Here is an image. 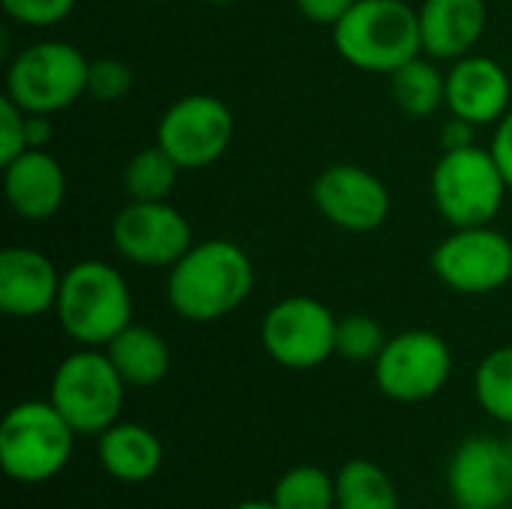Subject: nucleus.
I'll list each match as a JSON object with an SVG mask.
<instances>
[{"label": "nucleus", "mask_w": 512, "mask_h": 509, "mask_svg": "<svg viewBox=\"0 0 512 509\" xmlns=\"http://www.w3.org/2000/svg\"><path fill=\"white\" fill-rule=\"evenodd\" d=\"M447 489L459 507H507L512 501L510 444L495 435L465 438L450 456Z\"/></svg>", "instance_id": "4468645a"}, {"label": "nucleus", "mask_w": 512, "mask_h": 509, "mask_svg": "<svg viewBox=\"0 0 512 509\" xmlns=\"http://www.w3.org/2000/svg\"><path fill=\"white\" fill-rule=\"evenodd\" d=\"M96 459L111 480L123 486H141L162 471L165 447L153 429L117 420L102 435H96Z\"/></svg>", "instance_id": "6ab92c4d"}, {"label": "nucleus", "mask_w": 512, "mask_h": 509, "mask_svg": "<svg viewBox=\"0 0 512 509\" xmlns=\"http://www.w3.org/2000/svg\"><path fill=\"white\" fill-rule=\"evenodd\" d=\"M507 444H510V450H512V426H510V438H507Z\"/></svg>", "instance_id": "e433bc0d"}, {"label": "nucleus", "mask_w": 512, "mask_h": 509, "mask_svg": "<svg viewBox=\"0 0 512 509\" xmlns=\"http://www.w3.org/2000/svg\"><path fill=\"white\" fill-rule=\"evenodd\" d=\"M147 3H162V0H147Z\"/></svg>", "instance_id": "4c0bfd02"}, {"label": "nucleus", "mask_w": 512, "mask_h": 509, "mask_svg": "<svg viewBox=\"0 0 512 509\" xmlns=\"http://www.w3.org/2000/svg\"><path fill=\"white\" fill-rule=\"evenodd\" d=\"M48 399L78 435H102L120 420L126 381L105 348H78L57 363Z\"/></svg>", "instance_id": "39448f33"}, {"label": "nucleus", "mask_w": 512, "mask_h": 509, "mask_svg": "<svg viewBox=\"0 0 512 509\" xmlns=\"http://www.w3.org/2000/svg\"><path fill=\"white\" fill-rule=\"evenodd\" d=\"M54 315L81 348H105L132 324V294L117 267L78 261L63 273Z\"/></svg>", "instance_id": "20e7f679"}, {"label": "nucleus", "mask_w": 512, "mask_h": 509, "mask_svg": "<svg viewBox=\"0 0 512 509\" xmlns=\"http://www.w3.org/2000/svg\"><path fill=\"white\" fill-rule=\"evenodd\" d=\"M459 509H495V507H459Z\"/></svg>", "instance_id": "c9c22d12"}, {"label": "nucleus", "mask_w": 512, "mask_h": 509, "mask_svg": "<svg viewBox=\"0 0 512 509\" xmlns=\"http://www.w3.org/2000/svg\"><path fill=\"white\" fill-rule=\"evenodd\" d=\"M78 432L51 399H24L0 423V468L18 486H42L66 471Z\"/></svg>", "instance_id": "7ed1b4c3"}, {"label": "nucleus", "mask_w": 512, "mask_h": 509, "mask_svg": "<svg viewBox=\"0 0 512 509\" xmlns=\"http://www.w3.org/2000/svg\"><path fill=\"white\" fill-rule=\"evenodd\" d=\"M51 114H27V144L30 150H45L51 141Z\"/></svg>", "instance_id": "473e14b6"}, {"label": "nucleus", "mask_w": 512, "mask_h": 509, "mask_svg": "<svg viewBox=\"0 0 512 509\" xmlns=\"http://www.w3.org/2000/svg\"><path fill=\"white\" fill-rule=\"evenodd\" d=\"M417 12L423 54L435 60L474 54L486 33V0H423Z\"/></svg>", "instance_id": "a211bd4d"}, {"label": "nucleus", "mask_w": 512, "mask_h": 509, "mask_svg": "<svg viewBox=\"0 0 512 509\" xmlns=\"http://www.w3.org/2000/svg\"><path fill=\"white\" fill-rule=\"evenodd\" d=\"M105 354L111 357L126 387H138V390L162 384L171 369L168 342L162 339V333L144 324H129L123 333H117L105 345Z\"/></svg>", "instance_id": "aec40b11"}, {"label": "nucleus", "mask_w": 512, "mask_h": 509, "mask_svg": "<svg viewBox=\"0 0 512 509\" xmlns=\"http://www.w3.org/2000/svg\"><path fill=\"white\" fill-rule=\"evenodd\" d=\"M27 111L18 108L9 96L0 99V165H9L27 153Z\"/></svg>", "instance_id": "c85d7f7f"}, {"label": "nucleus", "mask_w": 512, "mask_h": 509, "mask_svg": "<svg viewBox=\"0 0 512 509\" xmlns=\"http://www.w3.org/2000/svg\"><path fill=\"white\" fill-rule=\"evenodd\" d=\"M3 12L24 27H54L66 21L75 9V0H0Z\"/></svg>", "instance_id": "cd10ccee"}, {"label": "nucleus", "mask_w": 512, "mask_h": 509, "mask_svg": "<svg viewBox=\"0 0 512 509\" xmlns=\"http://www.w3.org/2000/svg\"><path fill=\"white\" fill-rule=\"evenodd\" d=\"M201 3H210V6H228V3H237V0H201Z\"/></svg>", "instance_id": "f704fd0d"}, {"label": "nucleus", "mask_w": 512, "mask_h": 509, "mask_svg": "<svg viewBox=\"0 0 512 509\" xmlns=\"http://www.w3.org/2000/svg\"><path fill=\"white\" fill-rule=\"evenodd\" d=\"M231 509H276L273 507V501H261V498H249V501H240V504H234Z\"/></svg>", "instance_id": "72a5a7b5"}, {"label": "nucleus", "mask_w": 512, "mask_h": 509, "mask_svg": "<svg viewBox=\"0 0 512 509\" xmlns=\"http://www.w3.org/2000/svg\"><path fill=\"white\" fill-rule=\"evenodd\" d=\"M111 243L129 264L168 270L189 252L192 225L168 201H129L111 222Z\"/></svg>", "instance_id": "f8f14e48"}, {"label": "nucleus", "mask_w": 512, "mask_h": 509, "mask_svg": "<svg viewBox=\"0 0 512 509\" xmlns=\"http://www.w3.org/2000/svg\"><path fill=\"white\" fill-rule=\"evenodd\" d=\"M234 141L231 108L210 93L180 96L165 108L156 126V144L183 168L198 171L225 156Z\"/></svg>", "instance_id": "9d476101"}, {"label": "nucleus", "mask_w": 512, "mask_h": 509, "mask_svg": "<svg viewBox=\"0 0 512 509\" xmlns=\"http://www.w3.org/2000/svg\"><path fill=\"white\" fill-rule=\"evenodd\" d=\"M312 201L321 216L351 234L378 231L390 216V192L378 174L360 165H330L312 183Z\"/></svg>", "instance_id": "ddd939ff"}, {"label": "nucleus", "mask_w": 512, "mask_h": 509, "mask_svg": "<svg viewBox=\"0 0 512 509\" xmlns=\"http://www.w3.org/2000/svg\"><path fill=\"white\" fill-rule=\"evenodd\" d=\"M492 156L495 162L501 165V174L507 180V186L512 189V108L498 120V129H495V138H492Z\"/></svg>", "instance_id": "7c9ffc66"}, {"label": "nucleus", "mask_w": 512, "mask_h": 509, "mask_svg": "<svg viewBox=\"0 0 512 509\" xmlns=\"http://www.w3.org/2000/svg\"><path fill=\"white\" fill-rule=\"evenodd\" d=\"M132 90V69L117 57H96L87 69V93L96 102L126 99Z\"/></svg>", "instance_id": "bb28decb"}, {"label": "nucleus", "mask_w": 512, "mask_h": 509, "mask_svg": "<svg viewBox=\"0 0 512 509\" xmlns=\"http://www.w3.org/2000/svg\"><path fill=\"white\" fill-rule=\"evenodd\" d=\"M255 288L249 255L231 240H201L168 267L165 297L192 324H210L240 309Z\"/></svg>", "instance_id": "f257e3e1"}, {"label": "nucleus", "mask_w": 512, "mask_h": 509, "mask_svg": "<svg viewBox=\"0 0 512 509\" xmlns=\"http://www.w3.org/2000/svg\"><path fill=\"white\" fill-rule=\"evenodd\" d=\"M512 84L507 69L483 54H465L453 60L447 72V108L450 114L477 126L498 123L510 111Z\"/></svg>", "instance_id": "dca6fc26"}, {"label": "nucleus", "mask_w": 512, "mask_h": 509, "mask_svg": "<svg viewBox=\"0 0 512 509\" xmlns=\"http://www.w3.org/2000/svg\"><path fill=\"white\" fill-rule=\"evenodd\" d=\"M387 339L381 321L372 315H345L336 327V354L351 363H375Z\"/></svg>", "instance_id": "a878e982"}, {"label": "nucleus", "mask_w": 512, "mask_h": 509, "mask_svg": "<svg viewBox=\"0 0 512 509\" xmlns=\"http://www.w3.org/2000/svg\"><path fill=\"white\" fill-rule=\"evenodd\" d=\"M336 509H402V501L378 462L351 459L336 471Z\"/></svg>", "instance_id": "412c9836"}, {"label": "nucleus", "mask_w": 512, "mask_h": 509, "mask_svg": "<svg viewBox=\"0 0 512 509\" xmlns=\"http://www.w3.org/2000/svg\"><path fill=\"white\" fill-rule=\"evenodd\" d=\"M270 501L276 509H336V477L321 465H294L276 480Z\"/></svg>", "instance_id": "5701e85b"}, {"label": "nucleus", "mask_w": 512, "mask_h": 509, "mask_svg": "<svg viewBox=\"0 0 512 509\" xmlns=\"http://www.w3.org/2000/svg\"><path fill=\"white\" fill-rule=\"evenodd\" d=\"M180 171L183 168L159 144L138 150L123 171V186L129 201H168Z\"/></svg>", "instance_id": "b1692460"}, {"label": "nucleus", "mask_w": 512, "mask_h": 509, "mask_svg": "<svg viewBox=\"0 0 512 509\" xmlns=\"http://www.w3.org/2000/svg\"><path fill=\"white\" fill-rule=\"evenodd\" d=\"M507 180L492 150H444L432 171V201L453 228L492 225L507 198Z\"/></svg>", "instance_id": "0eeeda50"}, {"label": "nucleus", "mask_w": 512, "mask_h": 509, "mask_svg": "<svg viewBox=\"0 0 512 509\" xmlns=\"http://www.w3.org/2000/svg\"><path fill=\"white\" fill-rule=\"evenodd\" d=\"M63 276L54 261L27 246H6L0 252V309L9 318H39L54 312Z\"/></svg>", "instance_id": "2eb2a0df"}, {"label": "nucleus", "mask_w": 512, "mask_h": 509, "mask_svg": "<svg viewBox=\"0 0 512 509\" xmlns=\"http://www.w3.org/2000/svg\"><path fill=\"white\" fill-rule=\"evenodd\" d=\"M435 276L456 294H495L512 279V243L492 225L453 228L432 252Z\"/></svg>", "instance_id": "9b49d317"}, {"label": "nucleus", "mask_w": 512, "mask_h": 509, "mask_svg": "<svg viewBox=\"0 0 512 509\" xmlns=\"http://www.w3.org/2000/svg\"><path fill=\"white\" fill-rule=\"evenodd\" d=\"M474 396L492 420L512 426V345L483 357L474 372Z\"/></svg>", "instance_id": "393cba45"}, {"label": "nucleus", "mask_w": 512, "mask_h": 509, "mask_svg": "<svg viewBox=\"0 0 512 509\" xmlns=\"http://www.w3.org/2000/svg\"><path fill=\"white\" fill-rule=\"evenodd\" d=\"M90 60L63 39H42L15 54L6 69V96L27 114H57L87 93Z\"/></svg>", "instance_id": "423d86ee"}, {"label": "nucleus", "mask_w": 512, "mask_h": 509, "mask_svg": "<svg viewBox=\"0 0 512 509\" xmlns=\"http://www.w3.org/2000/svg\"><path fill=\"white\" fill-rule=\"evenodd\" d=\"M477 123L462 120V117H450L441 129V147L444 150H462V147H474L477 141Z\"/></svg>", "instance_id": "2f4dec72"}, {"label": "nucleus", "mask_w": 512, "mask_h": 509, "mask_svg": "<svg viewBox=\"0 0 512 509\" xmlns=\"http://www.w3.org/2000/svg\"><path fill=\"white\" fill-rule=\"evenodd\" d=\"M3 192L21 219L45 222L66 201V171L48 150H27L3 165Z\"/></svg>", "instance_id": "f3484780"}, {"label": "nucleus", "mask_w": 512, "mask_h": 509, "mask_svg": "<svg viewBox=\"0 0 512 509\" xmlns=\"http://www.w3.org/2000/svg\"><path fill=\"white\" fill-rule=\"evenodd\" d=\"M357 0H297V9L315 24H336Z\"/></svg>", "instance_id": "c756f323"}, {"label": "nucleus", "mask_w": 512, "mask_h": 509, "mask_svg": "<svg viewBox=\"0 0 512 509\" xmlns=\"http://www.w3.org/2000/svg\"><path fill=\"white\" fill-rule=\"evenodd\" d=\"M336 327V315L321 300L294 294L267 309L261 321V345L282 369L309 372L336 354Z\"/></svg>", "instance_id": "1a4fd4ad"}, {"label": "nucleus", "mask_w": 512, "mask_h": 509, "mask_svg": "<svg viewBox=\"0 0 512 509\" xmlns=\"http://www.w3.org/2000/svg\"><path fill=\"white\" fill-rule=\"evenodd\" d=\"M333 45L351 66L390 75L423 54L420 12L405 0H357L333 24Z\"/></svg>", "instance_id": "f03ea898"}, {"label": "nucleus", "mask_w": 512, "mask_h": 509, "mask_svg": "<svg viewBox=\"0 0 512 509\" xmlns=\"http://www.w3.org/2000/svg\"><path fill=\"white\" fill-rule=\"evenodd\" d=\"M375 387L399 405H420L435 399L453 375V351L444 336L432 330H405L387 339L372 363Z\"/></svg>", "instance_id": "6e6552de"}, {"label": "nucleus", "mask_w": 512, "mask_h": 509, "mask_svg": "<svg viewBox=\"0 0 512 509\" xmlns=\"http://www.w3.org/2000/svg\"><path fill=\"white\" fill-rule=\"evenodd\" d=\"M390 93L396 105L411 117H432L447 105V75L435 63L414 57L390 72Z\"/></svg>", "instance_id": "4be33fe9"}]
</instances>
